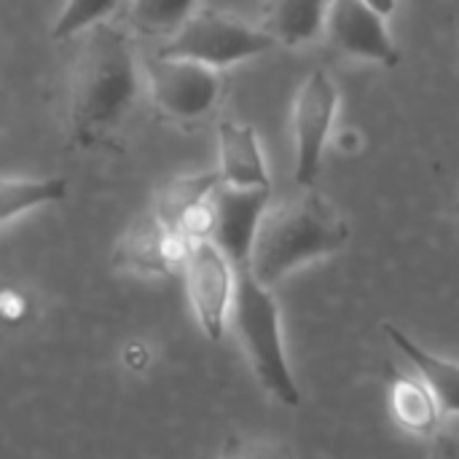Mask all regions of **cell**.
<instances>
[{
    "label": "cell",
    "mask_w": 459,
    "mask_h": 459,
    "mask_svg": "<svg viewBox=\"0 0 459 459\" xmlns=\"http://www.w3.org/2000/svg\"><path fill=\"white\" fill-rule=\"evenodd\" d=\"M137 89L140 73L129 35L108 22L86 30L67 89V124L75 145L91 148L116 132L134 108Z\"/></svg>",
    "instance_id": "obj_1"
},
{
    "label": "cell",
    "mask_w": 459,
    "mask_h": 459,
    "mask_svg": "<svg viewBox=\"0 0 459 459\" xmlns=\"http://www.w3.org/2000/svg\"><path fill=\"white\" fill-rule=\"evenodd\" d=\"M347 242L350 223L344 215L320 191L301 188L266 207L247 269L261 285L274 288L296 269L344 250Z\"/></svg>",
    "instance_id": "obj_2"
},
{
    "label": "cell",
    "mask_w": 459,
    "mask_h": 459,
    "mask_svg": "<svg viewBox=\"0 0 459 459\" xmlns=\"http://www.w3.org/2000/svg\"><path fill=\"white\" fill-rule=\"evenodd\" d=\"M234 323H237V336L247 355L250 371L258 379V385L277 403L296 409L301 403V390L288 366L280 307L272 296V288L261 285L250 274V269H237Z\"/></svg>",
    "instance_id": "obj_3"
},
{
    "label": "cell",
    "mask_w": 459,
    "mask_h": 459,
    "mask_svg": "<svg viewBox=\"0 0 459 459\" xmlns=\"http://www.w3.org/2000/svg\"><path fill=\"white\" fill-rule=\"evenodd\" d=\"M280 46L264 27H250L239 19L215 11L194 13L169 40L156 51L161 56L194 59L215 70L261 56Z\"/></svg>",
    "instance_id": "obj_4"
},
{
    "label": "cell",
    "mask_w": 459,
    "mask_h": 459,
    "mask_svg": "<svg viewBox=\"0 0 459 459\" xmlns=\"http://www.w3.org/2000/svg\"><path fill=\"white\" fill-rule=\"evenodd\" d=\"M145 83L153 105L175 121L207 116L223 94V78L215 67L161 54L145 62Z\"/></svg>",
    "instance_id": "obj_5"
},
{
    "label": "cell",
    "mask_w": 459,
    "mask_h": 459,
    "mask_svg": "<svg viewBox=\"0 0 459 459\" xmlns=\"http://www.w3.org/2000/svg\"><path fill=\"white\" fill-rule=\"evenodd\" d=\"M339 108V89L325 70H312L293 100V175L301 188H315L328 134Z\"/></svg>",
    "instance_id": "obj_6"
},
{
    "label": "cell",
    "mask_w": 459,
    "mask_h": 459,
    "mask_svg": "<svg viewBox=\"0 0 459 459\" xmlns=\"http://www.w3.org/2000/svg\"><path fill=\"white\" fill-rule=\"evenodd\" d=\"M183 274H186L188 301L194 307L202 333L210 342H221L237 293L231 258L212 239H199L188 250Z\"/></svg>",
    "instance_id": "obj_7"
},
{
    "label": "cell",
    "mask_w": 459,
    "mask_h": 459,
    "mask_svg": "<svg viewBox=\"0 0 459 459\" xmlns=\"http://www.w3.org/2000/svg\"><path fill=\"white\" fill-rule=\"evenodd\" d=\"M191 239L169 229L156 212L140 215L116 242L113 266L143 277H169L183 272Z\"/></svg>",
    "instance_id": "obj_8"
},
{
    "label": "cell",
    "mask_w": 459,
    "mask_h": 459,
    "mask_svg": "<svg viewBox=\"0 0 459 459\" xmlns=\"http://www.w3.org/2000/svg\"><path fill=\"white\" fill-rule=\"evenodd\" d=\"M385 19L387 16L366 0H331L325 38L333 43V48L350 56L395 67L401 62V51Z\"/></svg>",
    "instance_id": "obj_9"
},
{
    "label": "cell",
    "mask_w": 459,
    "mask_h": 459,
    "mask_svg": "<svg viewBox=\"0 0 459 459\" xmlns=\"http://www.w3.org/2000/svg\"><path fill=\"white\" fill-rule=\"evenodd\" d=\"M272 188H237L221 183L212 194L215 207V231L212 242L231 258L237 269H247L250 253L261 218L269 207Z\"/></svg>",
    "instance_id": "obj_10"
},
{
    "label": "cell",
    "mask_w": 459,
    "mask_h": 459,
    "mask_svg": "<svg viewBox=\"0 0 459 459\" xmlns=\"http://www.w3.org/2000/svg\"><path fill=\"white\" fill-rule=\"evenodd\" d=\"M221 180L237 188H272L258 134L250 124L221 121L218 124Z\"/></svg>",
    "instance_id": "obj_11"
},
{
    "label": "cell",
    "mask_w": 459,
    "mask_h": 459,
    "mask_svg": "<svg viewBox=\"0 0 459 459\" xmlns=\"http://www.w3.org/2000/svg\"><path fill=\"white\" fill-rule=\"evenodd\" d=\"M382 331L390 336L395 350H401L409 358L414 371L428 382V387L438 398L444 414H459V363L444 360V358L428 352L425 347H420L409 333H403L393 323H382Z\"/></svg>",
    "instance_id": "obj_12"
},
{
    "label": "cell",
    "mask_w": 459,
    "mask_h": 459,
    "mask_svg": "<svg viewBox=\"0 0 459 459\" xmlns=\"http://www.w3.org/2000/svg\"><path fill=\"white\" fill-rule=\"evenodd\" d=\"M393 414L403 430L433 438L441 430L444 409L420 374L414 377L393 368Z\"/></svg>",
    "instance_id": "obj_13"
},
{
    "label": "cell",
    "mask_w": 459,
    "mask_h": 459,
    "mask_svg": "<svg viewBox=\"0 0 459 459\" xmlns=\"http://www.w3.org/2000/svg\"><path fill=\"white\" fill-rule=\"evenodd\" d=\"M331 0H272L264 30L288 48L304 46L325 32Z\"/></svg>",
    "instance_id": "obj_14"
},
{
    "label": "cell",
    "mask_w": 459,
    "mask_h": 459,
    "mask_svg": "<svg viewBox=\"0 0 459 459\" xmlns=\"http://www.w3.org/2000/svg\"><path fill=\"white\" fill-rule=\"evenodd\" d=\"M221 172H196V175H180L172 178L169 183H164L156 194V207L153 212L178 231V226L183 223V218L199 207L202 202H207L215 188L221 186Z\"/></svg>",
    "instance_id": "obj_15"
},
{
    "label": "cell",
    "mask_w": 459,
    "mask_h": 459,
    "mask_svg": "<svg viewBox=\"0 0 459 459\" xmlns=\"http://www.w3.org/2000/svg\"><path fill=\"white\" fill-rule=\"evenodd\" d=\"M67 196L65 178H3L0 183V223L8 226L13 218L40 207L56 204Z\"/></svg>",
    "instance_id": "obj_16"
},
{
    "label": "cell",
    "mask_w": 459,
    "mask_h": 459,
    "mask_svg": "<svg viewBox=\"0 0 459 459\" xmlns=\"http://www.w3.org/2000/svg\"><path fill=\"white\" fill-rule=\"evenodd\" d=\"M199 0H132L129 24L148 35H175L194 13Z\"/></svg>",
    "instance_id": "obj_17"
},
{
    "label": "cell",
    "mask_w": 459,
    "mask_h": 459,
    "mask_svg": "<svg viewBox=\"0 0 459 459\" xmlns=\"http://www.w3.org/2000/svg\"><path fill=\"white\" fill-rule=\"evenodd\" d=\"M118 3L121 0H65V5L54 22L51 38L67 40V38L83 35L86 30L102 24L116 11Z\"/></svg>",
    "instance_id": "obj_18"
},
{
    "label": "cell",
    "mask_w": 459,
    "mask_h": 459,
    "mask_svg": "<svg viewBox=\"0 0 459 459\" xmlns=\"http://www.w3.org/2000/svg\"><path fill=\"white\" fill-rule=\"evenodd\" d=\"M218 459H296V452L277 438H229Z\"/></svg>",
    "instance_id": "obj_19"
},
{
    "label": "cell",
    "mask_w": 459,
    "mask_h": 459,
    "mask_svg": "<svg viewBox=\"0 0 459 459\" xmlns=\"http://www.w3.org/2000/svg\"><path fill=\"white\" fill-rule=\"evenodd\" d=\"M430 459H459V428H441L430 438Z\"/></svg>",
    "instance_id": "obj_20"
},
{
    "label": "cell",
    "mask_w": 459,
    "mask_h": 459,
    "mask_svg": "<svg viewBox=\"0 0 459 459\" xmlns=\"http://www.w3.org/2000/svg\"><path fill=\"white\" fill-rule=\"evenodd\" d=\"M366 3H371L377 11H382L385 16H390L393 11H395V5H398V0H366Z\"/></svg>",
    "instance_id": "obj_21"
}]
</instances>
